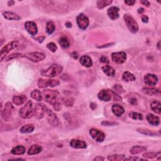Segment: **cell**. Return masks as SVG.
<instances>
[{"label": "cell", "instance_id": "7dc6e473", "mask_svg": "<svg viewBox=\"0 0 161 161\" xmlns=\"http://www.w3.org/2000/svg\"><path fill=\"white\" fill-rule=\"evenodd\" d=\"M45 36H40L37 38H35V40L37 41H38L39 43H42L44 42V40H45Z\"/></svg>", "mask_w": 161, "mask_h": 161}, {"label": "cell", "instance_id": "4fadbf2b", "mask_svg": "<svg viewBox=\"0 0 161 161\" xmlns=\"http://www.w3.org/2000/svg\"><path fill=\"white\" fill-rule=\"evenodd\" d=\"M47 118L49 123L52 125L53 126H59V125L61 124L60 121L58 118V117H57L56 114L50 110H49L47 111Z\"/></svg>", "mask_w": 161, "mask_h": 161}, {"label": "cell", "instance_id": "ba28073f", "mask_svg": "<svg viewBox=\"0 0 161 161\" xmlns=\"http://www.w3.org/2000/svg\"><path fill=\"white\" fill-rule=\"evenodd\" d=\"M60 84V82L57 79H44L40 78L38 80L37 85L40 88L47 87H55Z\"/></svg>", "mask_w": 161, "mask_h": 161}, {"label": "cell", "instance_id": "f6af8a7d", "mask_svg": "<svg viewBox=\"0 0 161 161\" xmlns=\"http://www.w3.org/2000/svg\"><path fill=\"white\" fill-rule=\"evenodd\" d=\"M74 103V100L72 98H69L64 101V104L67 106H72Z\"/></svg>", "mask_w": 161, "mask_h": 161}, {"label": "cell", "instance_id": "836d02e7", "mask_svg": "<svg viewBox=\"0 0 161 161\" xmlns=\"http://www.w3.org/2000/svg\"><path fill=\"white\" fill-rule=\"evenodd\" d=\"M31 97L33 100L38 101H41L42 100V96L40 91L38 89L33 90L31 93Z\"/></svg>", "mask_w": 161, "mask_h": 161}, {"label": "cell", "instance_id": "4dcf8cb0", "mask_svg": "<svg viewBox=\"0 0 161 161\" xmlns=\"http://www.w3.org/2000/svg\"><path fill=\"white\" fill-rule=\"evenodd\" d=\"M147 151V148L143 146H139V145H137V146H134L130 149V153L131 154L135 155L138 154H140L143 152H145Z\"/></svg>", "mask_w": 161, "mask_h": 161}, {"label": "cell", "instance_id": "277c9868", "mask_svg": "<svg viewBox=\"0 0 161 161\" xmlns=\"http://www.w3.org/2000/svg\"><path fill=\"white\" fill-rule=\"evenodd\" d=\"M123 19L126 27H128L130 32L132 33H136L138 32L139 27L133 16L129 14H125L123 16Z\"/></svg>", "mask_w": 161, "mask_h": 161}, {"label": "cell", "instance_id": "74e56055", "mask_svg": "<svg viewBox=\"0 0 161 161\" xmlns=\"http://www.w3.org/2000/svg\"><path fill=\"white\" fill-rule=\"evenodd\" d=\"M160 152H145L143 154V157H145V158H147V159H154L155 157H156L158 155H160Z\"/></svg>", "mask_w": 161, "mask_h": 161}, {"label": "cell", "instance_id": "db71d44e", "mask_svg": "<svg viewBox=\"0 0 161 161\" xmlns=\"http://www.w3.org/2000/svg\"><path fill=\"white\" fill-rule=\"evenodd\" d=\"M125 160H139V159L138 157H129L127 159H124Z\"/></svg>", "mask_w": 161, "mask_h": 161}, {"label": "cell", "instance_id": "681fc988", "mask_svg": "<svg viewBox=\"0 0 161 161\" xmlns=\"http://www.w3.org/2000/svg\"><path fill=\"white\" fill-rule=\"evenodd\" d=\"M135 1H132V0H131V1H125L124 3L126 4H127L128 6H132V5H134L135 3Z\"/></svg>", "mask_w": 161, "mask_h": 161}, {"label": "cell", "instance_id": "8d00e7d4", "mask_svg": "<svg viewBox=\"0 0 161 161\" xmlns=\"http://www.w3.org/2000/svg\"><path fill=\"white\" fill-rule=\"evenodd\" d=\"M129 116L130 118H131L133 120H143V116L141 113L131 112L129 113Z\"/></svg>", "mask_w": 161, "mask_h": 161}, {"label": "cell", "instance_id": "30bf717a", "mask_svg": "<svg viewBox=\"0 0 161 161\" xmlns=\"http://www.w3.org/2000/svg\"><path fill=\"white\" fill-rule=\"evenodd\" d=\"M76 21L79 28L82 30H86L89 25V18L83 13L79 14L77 16Z\"/></svg>", "mask_w": 161, "mask_h": 161}, {"label": "cell", "instance_id": "603a6c76", "mask_svg": "<svg viewBox=\"0 0 161 161\" xmlns=\"http://www.w3.org/2000/svg\"><path fill=\"white\" fill-rule=\"evenodd\" d=\"M102 71L106 76L109 77H114L115 76V70L113 67H111L108 65L103 66L102 67Z\"/></svg>", "mask_w": 161, "mask_h": 161}, {"label": "cell", "instance_id": "1f68e13d", "mask_svg": "<svg viewBox=\"0 0 161 161\" xmlns=\"http://www.w3.org/2000/svg\"><path fill=\"white\" fill-rule=\"evenodd\" d=\"M55 30V25L52 21H47V24H46V32H47L49 35L52 34L54 31Z\"/></svg>", "mask_w": 161, "mask_h": 161}, {"label": "cell", "instance_id": "3957f363", "mask_svg": "<svg viewBox=\"0 0 161 161\" xmlns=\"http://www.w3.org/2000/svg\"><path fill=\"white\" fill-rule=\"evenodd\" d=\"M20 116L24 119H28L34 116V106L31 101H28L19 111Z\"/></svg>", "mask_w": 161, "mask_h": 161}, {"label": "cell", "instance_id": "7bdbcfd3", "mask_svg": "<svg viewBox=\"0 0 161 161\" xmlns=\"http://www.w3.org/2000/svg\"><path fill=\"white\" fill-rule=\"evenodd\" d=\"M112 96H113V98L114 101H120L122 100V97L116 94L114 92L112 91Z\"/></svg>", "mask_w": 161, "mask_h": 161}, {"label": "cell", "instance_id": "d590c367", "mask_svg": "<svg viewBox=\"0 0 161 161\" xmlns=\"http://www.w3.org/2000/svg\"><path fill=\"white\" fill-rule=\"evenodd\" d=\"M124 155H118V154H113L110 155L108 156V160L111 161H118V160H122L125 159Z\"/></svg>", "mask_w": 161, "mask_h": 161}, {"label": "cell", "instance_id": "f1b7e54d", "mask_svg": "<svg viewBox=\"0 0 161 161\" xmlns=\"http://www.w3.org/2000/svg\"><path fill=\"white\" fill-rule=\"evenodd\" d=\"M122 79L126 82H130V81H134V80H135L136 77L131 72L129 71H125L123 74Z\"/></svg>", "mask_w": 161, "mask_h": 161}, {"label": "cell", "instance_id": "9f6ffc18", "mask_svg": "<svg viewBox=\"0 0 161 161\" xmlns=\"http://www.w3.org/2000/svg\"><path fill=\"white\" fill-rule=\"evenodd\" d=\"M66 26L67 28H71L72 27V24L71 22H67V23H66Z\"/></svg>", "mask_w": 161, "mask_h": 161}, {"label": "cell", "instance_id": "4316f807", "mask_svg": "<svg viewBox=\"0 0 161 161\" xmlns=\"http://www.w3.org/2000/svg\"><path fill=\"white\" fill-rule=\"evenodd\" d=\"M142 92L144 94L149 96H159L160 90L156 88H145L142 89Z\"/></svg>", "mask_w": 161, "mask_h": 161}, {"label": "cell", "instance_id": "ee69618b", "mask_svg": "<svg viewBox=\"0 0 161 161\" xmlns=\"http://www.w3.org/2000/svg\"><path fill=\"white\" fill-rule=\"evenodd\" d=\"M103 126H115L117 125H118V123L117 122H106V121H104V122H101V123Z\"/></svg>", "mask_w": 161, "mask_h": 161}, {"label": "cell", "instance_id": "c3c4849f", "mask_svg": "<svg viewBox=\"0 0 161 161\" xmlns=\"http://www.w3.org/2000/svg\"><path fill=\"white\" fill-rule=\"evenodd\" d=\"M129 102L131 105H137V100L136 98H135V97H132V98H131L129 100Z\"/></svg>", "mask_w": 161, "mask_h": 161}, {"label": "cell", "instance_id": "f5cc1de1", "mask_svg": "<svg viewBox=\"0 0 161 161\" xmlns=\"http://www.w3.org/2000/svg\"><path fill=\"white\" fill-rule=\"evenodd\" d=\"M140 3L143 5H144V6H145V7H148L149 6H150V3H149L148 1H141Z\"/></svg>", "mask_w": 161, "mask_h": 161}, {"label": "cell", "instance_id": "60d3db41", "mask_svg": "<svg viewBox=\"0 0 161 161\" xmlns=\"http://www.w3.org/2000/svg\"><path fill=\"white\" fill-rule=\"evenodd\" d=\"M47 48L51 52H55L57 50V47L55 44H54V42H50L49 44H47Z\"/></svg>", "mask_w": 161, "mask_h": 161}, {"label": "cell", "instance_id": "680465c9", "mask_svg": "<svg viewBox=\"0 0 161 161\" xmlns=\"http://www.w3.org/2000/svg\"><path fill=\"white\" fill-rule=\"evenodd\" d=\"M157 49H158V50H160V41H159V42H158V44H157Z\"/></svg>", "mask_w": 161, "mask_h": 161}, {"label": "cell", "instance_id": "7c38bea8", "mask_svg": "<svg viewBox=\"0 0 161 161\" xmlns=\"http://www.w3.org/2000/svg\"><path fill=\"white\" fill-rule=\"evenodd\" d=\"M112 59L113 62L118 64H122L126 60V54L125 52H113L112 54Z\"/></svg>", "mask_w": 161, "mask_h": 161}, {"label": "cell", "instance_id": "bcb514c9", "mask_svg": "<svg viewBox=\"0 0 161 161\" xmlns=\"http://www.w3.org/2000/svg\"><path fill=\"white\" fill-rule=\"evenodd\" d=\"M100 62L101 63H104V64H108L109 60L105 56H101L100 58Z\"/></svg>", "mask_w": 161, "mask_h": 161}, {"label": "cell", "instance_id": "5bb4252c", "mask_svg": "<svg viewBox=\"0 0 161 161\" xmlns=\"http://www.w3.org/2000/svg\"><path fill=\"white\" fill-rule=\"evenodd\" d=\"M25 28L28 33L32 36L36 35L38 33V27L35 23L33 21H27L25 24Z\"/></svg>", "mask_w": 161, "mask_h": 161}, {"label": "cell", "instance_id": "6da1fadb", "mask_svg": "<svg viewBox=\"0 0 161 161\" xmlns=\"http://www.w3.org/2000/svg\"><path fill=\"white\" fill-rule=\"evenodd\" d=\"M44 100L49 104L52 105L54 110L59 111L61 108V103L60 101V94L57 90L45 89L43 91Z\"/></svg>", "mask_w": 161, "mask_h": 161}, {"label": "cell", "instance_id": "8fae6325", "mask_svg": "<svg viewBox=\"0 0 161 161\" xmlns=\"http://www.w3.org/2000/svg\"><path fill=\"white\" fill-rule=\"evenodd\" d=\"M89 134L91 137L97 142H102L105 139V135L101 130L96 129H91L89 130Z\"/></svg>", "mask_w": 161, "mask_h": 161}, {"label": "cell", "instance_id": "52a82bcc", "mask_svg": "<svg viewBox=\"0 0 161 161\" xmlns=\"http://www.w3.org/2000/svg\"><path fill=\"white\" fill-rule=\"evenodd\" d=\"M23 57L33 62H38L45 59V55L41 52H33L23 54Z\"/></svg>", "mask_w": 161, "mask_h": 161}, {"label": "cell", "instance_id": "f546056e", "mask_svg": "<svg viewBox=\"0 0 161 161\" xmlns=\"http://www.w3.org/2000/svg\"><path fill=\"white\" fill-rule=\"evenodd\" d=\"M160 106L161 104L158 101H154L151 105V110L157 114H161V110H160Z\"/></svg>", "mask_w": 161, "mask_h": 161}, {"label": "cell", "instance_id": "cb8c5ba5", "mask_svg": "<svg viewBox=\"0 0 161 161\" xmlns=\"http://www.w3.org/2000/svg\"><path fill=\"white\" fill-rule=\"evenodd\" d=\"M146 118H147V120L148 121V122L152 125L157 126L160 123L159 118L158 117H156V115H154V114H151V113L148 114Z\"/></svg>", "mask_w": 161, "mask_h": 161}, {"label": "cell", "instance_id": "7a4b0ae2", "mask_svg": "<svg viewBox=\"0 0 161 161\" xmlns=\"http://www.w3.org/2000/svg\"><path fill=\"white\" fill-rule=\"evenodd\" d=\"M63 71V67L58 64H53L48 69L41 71V74L43 76L53 78L57 76Z\"/></svg>", "mask_w": 161, "mask_h": 161}, {"label": "cell", "instance_id": "91938a15", "mask_svg": "<svg viewBox=\"0 0 161 161\" xmlns=\"http://www.w3.org/2000/svg\"><path fill=\"white\" fill-rule=\"evenodd\" d=\"M10 160H24V159H21V158H15V159H11Z\"/></svg>", "mask_w": 161, "mask_h": 161}, {"label": "cell", "instance_id": "484cf974", "mask_svg": "<svg viewBox=\"0 0 161 161\" xmlns=\"http://www.w3.org/2000/svg\"><path fill=\"white\" fill-rule=\"evenodd\" d=\"M27 97L25 95L21 96H15L13 97V102L16 106L22 105L26 101Z\"/></svg>", "mask_w": 161, "mask_h": 161}, {"label": "cell", "instance_id": "8992f818", "mask_svg": "<svg viewBox=\"0 0 161 161\" xmlns=\"http://www.w3.org/2000/svg\"><path fill=\"white\" fill-rule=\"evenodd\" d=\"M18 45L19 42L18 41H13L4 46L1 49V53H0V60H1V61H3L4 59H5L6 57H7V54L10 52L18 47Z\"/></svg>", "mask_w": 161, "mask_h": 161}, {"label": "cell", "instance_id": "d6986e66", "mask_svg": "<svg viewBox=\"0 0 161 161\" xmlns=\"http://www.w3.org/2000/svg\"><path fill=\"white\" fill-rule=\"evenodd\" d=\"M112 110L114 115L118 117L122 116L123 113H125L124 108L120 105H117V104L113 105L112 108Z\"/></svg>", "mask_w": 161, "mask_h": 161}, {"label": "cell", "instance_id": "e0dca14e", "mask_svg": "<svg viewBox=\"0 0 161 161\" xmlns=\"http://www.w3.org/2000/svg\"><path fill=\"white\" fill-rule=\"evenodd\" d=\"M120 8L117 7H112L107 11V14L109 18L112 20H115L119 18Z\"/></svg>", "mask_w": 161, "mask_h": 161}, {"label": "cell", "instance_id": "b9f144b4", "mask_svg": "<svg viewBox=\"0 0 161 161\" xmlns=\"http://www.w3.org/2000/svg\"><path fill=\"white\" fill-rule=\"evenodd\" d=\"M113 89L115 91L116 93H124V89L123 88V87L120 84H115L113 86Z\"/></svg>", "mask_w": 161, "mask_h": 161}, {"label": "cell", "instance_id": "ab89813d", "mask_svg": "<svg viewBox=\"0 0 161 161\" xmlns=\"http://www.w3.org/2000/svg\"><path fill=\"white\" fill-rule=\"evenodd\" d=\"M20 57H23V54L21 53H15V54H12L10 55H8L7 57H6L5 58V61H11L14 59H16V58H20Z\"/></svg>", "mask_w": 161, "mask_h": 161}, {"label": "cell", "instance_id": "6f0895ef", "mask_svg": "<svg viewBox=\"0 0 161 161\" xmlns=\"http://www.w3.org/2000/svg\"><path fill=\"white\" fill-rule=\"evenodd\" d=\"M8 6H12V5L14 4V1H8Z\"/></svg>", "mask_w": 161, "mask_h": 161}, {"label": "cell", "instance_id": "816d5d0a", "mask_svg": "<svg viewBox=\"0 0 161 161\" xmlns=\"http://www.w3.org/2000/svg\"><path fill=\"white\" fill-rule=\"evenodd\" d=\"M105 160V158L103 157H101V156H97L96 157H95L93 160L94 161H103V160Z\"/></svg>", "mask_w": 161, "mask_h": 161}, {"label": "cell", "instance_id": "5b68a950", "mask_svg": "<svg viewBox=\"0 0 161 161\" xmlns=\"http://www.w3.org/2000/svg\"><path fill=\"white\" fill-rule=\"evenodd\" d=\"M14 111V106L11 102H7L6 103L3 110H1V117L6 121L9 122L11 120L13 117V113Z\"/></svg>", "mask_w": 161, "mask_h": 161}, {"label": "cell", "instance_id": "ffe728a7", "mask_svg": "<svg viewBox=\"0 0 161 161\" xmlns=\"http://www.w3.org/2000/svg\"><path fill=\"white\" fill-rule=\"evenodd\" d=\"M80 64L86 67H91L93 66V61L88 55H83L79 61Z\"/></svg>", "mask_w": 161, "mask_h": 161}, {"label": "cell", "instance_id": "44dd1931", "mask_svg": "<svg viewBox=\"0 0 161 161\" xmlns=\"http://www.w3.org/2000/svg\"><path fill=\"white\" fill-rule=\"evenodd\" d=\"M3 15L4 18L9 20H18L21 19V17L19 15L15 13L11 12V11H3Z\"/></svg>", "mask_w": 161, "mask_h": 161}, {"label": "cell", "instance_id": "83f0119b", "mask_svg": "<svg viewBox=\"0 0 161 161\" xmlns=\"http://www.w3.org/2000/svg\"><path fill=\"white\" fill-rule=\"evenodd\" d=\"M34 129H35V126L33 124H27L22 126L20 131L21 134H30L33 132Z\"/></svg>", "mask_w": 161, "mask_h": 161}, {"label": "cell", "instance_id": "d4e9b609", "mask_svg": "<svg viewBox=\"0 0 161 161\" xmlns=\"http://www.w3.org/2000/svg\"><path fill=\"white\" fill-rule=\"evenodd\" d=\"M25 151L26 148L24 146L17 145L11 149V153L13 155H15V156H20V155L24 154L25 153Z\"/></svg>", "mask_w": 161, "mask_h": 161}, {"label": "cell", "instance_id": "11a10c76", "mask_svg": "<svg viewBox=\"0 0 161 161\" xmlns=\"http://www.w3.org/2000/svg\"><path fill=\"white\" fill-rule=\"evenodd\" d=\"M144 11H145L144 9L142 8H140L138 10V13H139V14H142L143 12H144Z\"/></svg>", "mask_w": 161, "mask_h": 161}, {"label": "cell", "instance_id": "f35d334b", "mask_svg": "<svg viewBox=\"0 0 161 161\" xmlns=\"http://www.w3.org/2000/svg\"><path fill=\"white\" fill-rule=\"evenodd\" d=\"M137 131L139 132H140V133L142 134H144V135H149V136H154V135L157 134L156 133H155V132L149 130H147V129H137Z\"/></svg>", "mask_w": 161, "mask_h": 161}, {"label": "cell", "instance_id": "9c48e42d", "mask_svg": "<svg viewBox=\"0 0 161 161\" xmlns=\"http://www.w3.org/2000/svg\"><path fill=\"white\" fill-rule=\"evenodd\" d=\"M49 108L42 103H37L34 106V116L37 118L40 119L44 117L45 114H47Z\"/></svg>", "mask_w": 161, "mask_h": 161}, {"label": "cell", "instance_id": "ac0fdd59", "mask_svg": "<svg viewBox=\"0 0 161 161\" xmlns=\"http://www.w3.org/2000/svg\"><path fill=\"white\" fill-rule=\"evenodd\" d=\"M70 146L74 148H86L87 147V144L83 140L72 139L70 142Z\"/></svg>", "mask_w": 161, "mask_h": 161}, {"label": "cell", "instance_id": "2e32d148", "mask_svg": "<svg viewBox=\"0 0 161 161\" xmlns=\"http://www.w3.org/2000/svg\"><path fill=\"white\" fill-rule=\"evenodd\" d=\"M98 98L103 101H110L112 99V91L103 89L99 92L97 95Z\"/></svg>", "mask_w": 161, "mask_h": 161}, {"label": "cell", "instance_id": "9a60e30c", "mask_svg": "<svg viewBox=\"0 0 161 161\" xmlns=\"http://www.w3.org/2000/svg\"><path fill=\"white\" fill-rule=\"evenodd\" d=\"M158 78L156 75L153 74H147L144 77L145 83L149 86H156L158 83Z\"/></svg>", "mask_w": 161, "mask_h": 161}, {"label": "cell", "instance_id": "f907efd6", "mask_svg": "<svg viewBox=\"0 0 161 161\" xmlns=\"http://www.w3.org/2000/svg\"><path fill=\"white\" fill-rule=\"evenodd\" d=\"M142 20L143 23L146 24V23H148V17L146 15H143L142 18Z\"/></svg>", "mask_w": 161, "mask_h": 161}, {"label": "cell", "instance_id": "7402d4cb", "mask_svg": "<svg viewBox=\"0 0 161 161\" xmlns=\"http://www.w3.org/2000/svg\"><path fill=\"white\" fill-rule=\"evenodd\" d=\"M42 147L39 145H32L29 149H28V151L27 152L28 155H29V156H33V155H36V154H38L40 152H42Z\"/></svg>", "mask_w": 161, "mask_h": 161}, {"label": "cell", "instance_id": "d6a6232c", "mask_svg": "<svg viewBox=\"0 0 161 161\" xmlns=\"http://www.w3.org/2000/svg\"><path fill=\"white\" fill-rule=\"evenodd\" d=\"M112 0H98L96 2L97 7L99 9L101 10L105 8V7H108V6L110 5L112 3Z\"/></svg>", "mask_w": 161, "mask_h": 161}, {"label": "cell", "instance_id": "e575fe53", "mask_svg": "<svg viewBox=\"0 0 161 161\" xmlns=\"http://www.w3.org/2000/svg\"><path fill=\"white\" fill-rule=\"evenodd\" d=\"M59 44L61 45V47L64 49H67L70 46V42L69 41V40L66 37H62L59 38Z\"/></svg>", "mask_w": 161, "mask_h": 161}]
</instances>
